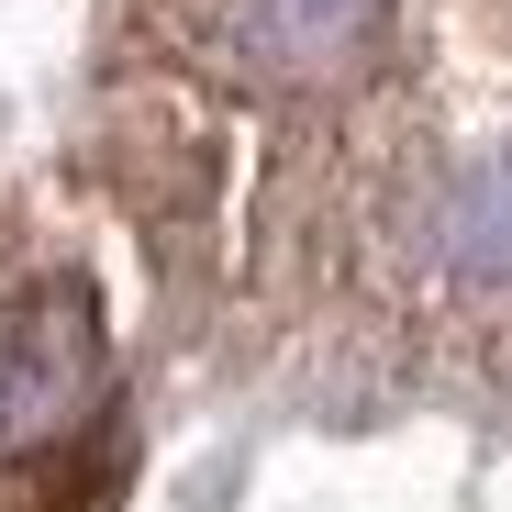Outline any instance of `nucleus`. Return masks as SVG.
Returning <instances> with one entry per match:
<instances>
[{
  "label": "nucleus",
  "instance_id": "1",
  "mask_svg": "<svg viewBox=\"0 0 512 512\" xmlns=\"http://www.w3.org/2000/svg\"><path fill=\"white\" fill-rule=\"evenodd\" d=\"M190 45L223 78L312 90V78H346L379 45V0H190Z\"/></svg>",
  "mask_w": 512,
  "mask_h": 512
},
{
  "label": "nucleus",
  "instance_id": "2",
  "mask_svg": "<svg viewBox=\"0 0 512 512\" xmlns=\"http://www.w3.org/2000/svg\"><path fill=\"white\" fill-rule=\"evenodd\" d=\"M90 368H101L90 290H34L23 323L0 334V423H12V435H45V423H67V401L90 390Z\"/></svg>",
  "mask_w": 512,
  "mask_h": 512
},
{
  "label": "nucleus",
  "instance_id": "3",
  "mask_svg": "<svg viewBox=\"0 0 512 512\" xmlns=\"http://www.w3.org/2000/svg\"><path fill=\"white\" fill-rule=\"evenodd\" d=\"M446 256L479 268V279H512V156L479 167V179L446 201Z\"/></svg>",
  "mask_w": 512,
  "mask_h": 512
}]
</instances>
